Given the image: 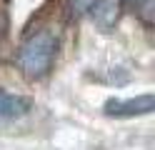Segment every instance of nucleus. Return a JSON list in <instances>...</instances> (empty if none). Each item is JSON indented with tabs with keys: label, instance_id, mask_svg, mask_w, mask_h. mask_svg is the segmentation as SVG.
I'll return each mask as SVG.
<instances>
[{
	"label": "nucleus",
	"instance_id": "1",
	"mask_svg": "<svg viewBox=\"0 0 155 150\" xmlns=\"http://www.w3.org/2000/svg\"><path fill=\"white\" fill-rule=\"evenodd\" d=\"M58 50V38L50 30H38L20 45L18 53V65L28 78H43L48 75V70L53 68Z\"/></svg>",
	"mask_w": 155,
	"mask_h": 150
},
{
	"label": "nucleus",
	"instance_id": "2",
	"mask_svg": "<svg viewBox=\"0 0 155 150\" xmlns=\"http://www.w3.org/2000/svg\"><path fill=\"white\" fill-rule=\"evenodd\" d=\"M155 110V95L145 93L128 100H108L105 103V115L110 118H135V115H150Z\"/></svg>",
	"mask_w": 155,
	"mask_h": 150
},
{
	"label": "nucleus",
	"instance_id": "3",
	"mask_svg": "<svg viewBox=\"0 0 155 150\" xmlns=\"http://www.w3.org/2000/svg\"><path fill=\"white\" fill-rule=\"evenodd\" d=\"M88 10L93 15V23L103 30H108L120 18V0H93Z\"/></svg>",
	"mask_w": 155,
	"mask_h": 150
},
{
	"label": "nucleus",
	"instance_id": "4",
	"mask_svg": "<svg viewBox=\"0 0 155 150\" xmlns=\"http://www.w3.org/2000/svg\"><path fill=\"white\" fill-rule=\"evenodd\" d=\"M30 113V100L8 90H0V120H18Z\"/></svg>",
	"mask_w": 155,
	"mask_h": 150
},
{
	"label": "nucleus",
	"instance_id": "5",
	"mask_svg": "<svg viewBox=\"0 0 155 150\" xmlns=\"http://www.w3.org/2000/svg\"><path fill=\"white\" fill-rule=\"evenodd\" d=\"M90 3L93 0H70V8H73L75 15H80V13H85V10L90 8Z\"/></svg>",
	"mask_w": 155,
	"mask_h": 150
},
{
	"label": "nucleus",
	"instance_id": "6",
	"mask_svg": "<svg viewBox=\"0 0 155 150\" xmlns=\"http://www.w3.org/2000/svg\"><path fill=\"white\" fill-rule=\"evenodd\" d=\"M130 3H148V0H130Z\"/></svg>",
	"mask_w": 155,
	"mask_h": 150
}]
</instances>
